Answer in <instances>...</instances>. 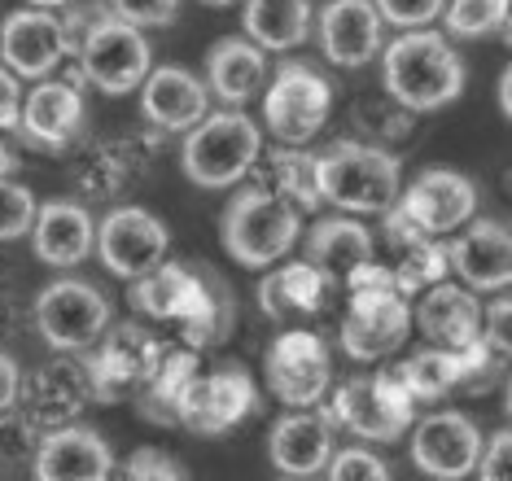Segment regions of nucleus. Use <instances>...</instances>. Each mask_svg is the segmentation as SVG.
Returning a JSON list of instances; mask_svg holds the SVG:
<instances>
[{"label": "nucleus", "mask_w": 512, "mask_h": 481, "mask_svg": "<svg viewBox=\"0 0 512 481\" xmlns=\"http://www.w3.org/2000/svg\"><path fill=\"white\" fill-rule=\"evenodd\" d=\"M381 84L394 105L412 114H434L464 92V62L447 35L412 27L381 53Z\"/></svg>", "instance_id": "obj_1"}, {"label": "nucleus", "mask_w": 512, "mask_h": 481, "mask_svg": "<svg viewBox=\"0 0 512 481\" xmlns=\"http://www.w3.org/2000/svg\"><path fill=\"white\" fill-rule=\"evenodd\" d=\"M311 184L320 202L346 215H386L399 202V158L381 145L342 140L324 158H311Z\"/></svg>", "instance_id": "obj_2"}, {"label": "nucleus", "mask_w": 512, "mask_h": 481, "mask_svg": "<svg viewBox=\"0 0 512 481\" xmlns=\"http://www.w3.org/2000/svg\"><path fill=\"white\" fill-rule=\"evenodd\" d=\"M346 285H351V307L342 320V350L359 363L394 355L412 333L407 293L394 289V276L381 272L377 263L355 267Z\"/></svg>", "instance_id": "obj_3"}, {"label": "nucleus", "mask_w": 512, "mask_h": 481, "mask_svg": "<svg viewBox=\"0 0 512 481\" xmlns=\"http://www.w3.org/2000/svg\"><path fill=\"white\" fill-rule=\"evenodd\" d=\"M298 237H302L298 206L272 189H241L228 202L224 219H219L224 250L232 254V263L250 267V272L276 267L298 245Z\"/></svg>", "instance_id": "obj_4"}, {"label": "nucleus", "mask_w": 512, "mask_h": 481, "mask_svg": "<svg viewBox=\"0 0 512 481\" xmlns=\"http://www.w3.org/2000/svg\"><path fill=\"white\" fill-rule=\"evenodd\" d=\"M259 149H263V132L250 114L219 110L189 127L180 149V167L197 189H232L259 162Z\"/></svg>", "instance_id": "obj_5"}, {"label": "nucleus", "mask_w": 512, "mask_h": 481, "mask_svg": "<svg viewBox=\"0 0 512 481\" xmlns=\"http://www.w3.org/2000/svg\"><path fill=\"white\" fill-rule=\"evenodd\" d=\"M79 53V70L97 92L106 97H127L145 84V75L154 70V57H149V40L141 35V27L132 22L101 14L88 22V31L79 35L75 44Z\"/></svg>", "instance_id": "obj_6"}, {"label": "nucleus", "mask_w": 512, "mask_h": 481, "mask_svg": "<svg viewBox=\"0 0 512 481\" xmlns=\"http://www.w3.org/2000/svg\"><path fill=\"white\" fill-rule=\"evenodd\" d=\"M329 416L368 442H399L416 420V398L403 390L394 372H372V377H351L337 385Z\"/></svg>", "instance_id": "obj_7"}, {"label": "nucleus", "mask_w": 512, "mask_h": 481, "mask_svg": "<svg viewBox=\"0 0 512 481\" xmlns=\"http://www.w3.org/2000/svg\"><path fill=\"white\" fill-rule=\"evenodd\" d=\"M110 302L101 289L84 280H53L36 298V328L57 355H75V350L97 346L110 333Z\"/></svg>", "instance_id": "obj_8"}, {"label": "nucleus", "mask_w": 512, "mask_h": 481, "mask_svg": "<svg viewBox=\"0 0 512 481\" xmlns=\"http://www.w3.org/2000/svg\"><path fill=\"white\" fill-rule=\"evenodd\" d=\"M329 105H333L329 79L307 62H289L276 70L272 88L263 97V123L281 145H307L329 123Z\"/></svg>", "instance_id": "obj_9"}, {"label": "nucleus", "mask_w": 512, "mask_h": 481, "mask_svg": "<svg viewBox=\"0 0 512 481\" xmlns=\"http://www.w3.org/2000/svg\"><path fill=\"white\" fill-rule=\"evenodd\" d=\"M92 250L101 254L106 272H114L119 280H136V276L154 272L158 263H167L171 232L145 206H119L92 232Z\"/></svg>", "instance_id": "obj_10"}, {"label": "nucleus", "mask_w": 512, "mask_h": 481, "mask_svg": "<svg viewBox=\"0 0 512 481\" xmlns=\"http://www.w3.org/2000/svg\"><path fill=\"white\" fill-rule=\"evenodd\" d=\"M263 377H267V390L281 398L285 407H316L333 381V363L316 333L289 328V333H281L267 346Z\"/></svg>", "instance_id": "obj_11"}, {"label": "nucleus", "mask_w": 512, "mask_h": 481, "mask_svg": "<svg viewBox=\"0 0 512 481\" xmlns=\"http://www.w3.org/2000/svg\"><path fill=\"white\" fill-rule=\"evenodd\" d=\"M394 210L412 224L421 237H442V232H456L460 224H469L477 210V189L464 171L451 167H429L416 175V184L407 189Z\"/></svg>", "instance_id": "obj_12"}, {"label": "nucleus", "mask_w": 512, "mask_h": 481, "mask_svg": "<svg viewBox=\"0 0 512 481\" xmlns=\"http://www.w3.org/2000/svg\"><path fill=\"white\" fill-rule=\"evenodd\" d=\"M246 412H254V381L241 368L193 372L180 390L176 425L193 433H228Z\"/></svg>", "instance_id": "obj_13"}, {"label": "nucleus", "mask_w": 512, "mask_h": 481, "mask_svg": "<svg viewBox=\"0 0 512 481\" xmlns=\"http://www.w3.org/2000/svg\"><path fill=\"white\" fill-rule=\"evenodd\" d=\"M412 464L434 481H464L482 455V433L464 412H434L412 420Z\"/></svg>", "instance_id": "obj_14"}, {"label": "nucleus", "mask_w": 512, "mask_h": 481, "mask_svg": "<svg viewBox=\"0 0 512 481\" xmlns=\"http://www.w3.org/2000/svg\"><path fill=\"white\" fill-rule=\"evenodd\" d=\"M0 57L5 70L22 79H49L66 57V31L53 9H18L0 22Z\"/></svg>", "instance_id": "obj_15"}, {"label": "nucleus", "mask_w": 512, "mask_h": 481, "mask_svg": "<svg viewBox=\"0 0 512 481\" xmlns=\"http://www.w3.org/2000/svg\"><path fill=\"white\" fill-rule=\"evenodd\" d=\"M36 481H110V442L88 425H57L36 442Z\"/></svg>", "instance_id": "obj_16"}, {"label": "nucleus", "mask_w": 512, "mask_h": 481, "mask_svg": "<svg viewBox=\"0 0 512 481\" xmlns=\"http://www.w3.org/2000/svg\"><path fill=\"white\" fill-rule=\"evenodd\" d=\"M84 127V97H79L75 84H62V79H36V88L22 97L18 110V132L31 140L36 149H66Z\"/></svg>", "instance_id": "obj_17"}, {"label": "nucleus", "mask_w": 512, "mask_h": 481, "mask_svg": "<svg viewBox=\"0 0 512 481\" xmlns=\"http://www.w3.org/2000/svg\"><path fill=\"white\" fill-rule=\"evenodd\" d=\"M447 267L473 293H504L512 280V237L499 219H477L460 241L447 245Z\"/></svg>", "instance_id": "obj_18"}, {"label": "nucleus", "mask_w": 512, "mask_h": 481, "mask_svg": "<svg viewBox=\"0 0 512 481\" xmlns=\"http://www.w3.org/2000/svg\"><path fill=\"white\" fill-rule=\"evenodd\" d=\"M320 49L333 66L359 70L381 53V14L372 0H329L320 14Z\"/></svg>", "instance_id": "obj_19"}, {"label": "nucleus", "mask_w": 512, "mask_h": 481, "mask_svg": "<svg viewBox=\"0 0 512 481\" xmlns=\"http://www.w3.org/2000/svg\"><path fill=\"white\" fill-rule=\"evenodd\" d=\"M267 455L285 477H316L333 455V425L329 416L311 412V407H294L281 416L267 433Z\"/></svg>", "instance_id": "obj_20"}, {"label": "nucleus", "mask_w": 512, "mask_h": 481, "mask_svg": "<svg viewBox=\"0 0 512 481\" xmlns=\"http://www.w3.org/2000/svg\"><path fill=\"white\" fill-rule=\"evenodd\" d=\"M141 110L145 119L162 127V132H189L197 119L211 110V92L206 84L184 66H158L141 84Z\"/></svg>", "instance_id": "obj_21"}, {"label": "nucleus", "mask_w": 512, "mask_h": 481, "mask_svg": "<svg viewBox=\"0 0 512 481\" xmlns=\"http://www.w3.org/2000/svg\"><path fill=\"white\" fill-rule=\"evenodd\" d=\"M412 324L425 333V342H434L442 350H469L482 337V302L473 298V289L460 285H429V293L416 302Z\"/></svg>", "instance_id": "obj_22"}, {"label": "nucleus", "mask_w": 512, "mask_h": 481, "mask_svg": "<svg viewBox=\"0 0 512 481\" xmlns=\"http://www.w3.org/2000/svg\"><path fill=\"white\" fill-rule=\"evenodd\" d=\"M92 215L79 202L53 197V202L36 206V224H31V245L36 258L49 267H79L92 254Z\"/></svg>", "instance_id": "obj_23"}, {"label": "nucleus", "mask_w": 512, "mask_h": 481, "mask_svg": "<svg viewBox=\"0 0 512 481\" xmlns=\"http://www.w3.org/2000/svg\"><path fill=\"white\" fill-rule=\"evenodd\" d=\"M88 403H92L88 363H75V359H53L49 368H40L27 385V416L49 429L71 425Z\"/></svg>", "instance_id": "obj_24"}, {"label": "nucleus", "mask_w": 512, "mask_h": 481, "mask_svg": "<svg viewBox=\"0 0 512 481\" xmlns=\"http://www.w3.org/2000/svg\"><path fill=\"white\" fill-rule=\"evenodd\" d=\"M263 79H267V57L259 44L241 40V35H224V40L211 44V53H206V84H211V92L228 110L246 105L263 88Z\"/></svg>", "instance_id": "obj_25"}, {"label": "nucleus", "mask_w": 512, "mask_h": 481, "mask_svg": "<svg viewBox=\"0 0 512 481\" xmlns=\"http://www.w3.org/2000/svg\"><path fill=\"white\" fill-rule=\"evenodd\" d=\"M307 263L324 280H351L355 267L372 263V232L359 219L333 215L307 232Z\"/></svg>", "instance_id": "obj_26"}, {"label": "nucleus", "mask_w": 512, "mask_h": 481, "mask_svg": "<svg viewBox=\"0 0 512 481\" xmlns=\"http://www.w3.org/2000/svg\"><path fill=\"white\" fill-rule=\"evenodd\" d=\"M241 31L263 53H285L311 40V0H246Z\"/></svg>", "instance_id": "obj_27"}, {"label": "nucleus", "mask_w": 512, "mask_h": 481, "mask_svg": "<svg viewBox=\"0 0 512 481\" xmlns=\"http://www.w3.org/2000/svg\"><path fill=\"white\" fill-rule=\"evenodd\" d=\"M324 280L311 263H285L259 280V307L267 320H294L324 302Z\"/></svg>", "instance_id": "obj_28"}, {"label": "nucleus", "mask_w": 512, "mask_h": 481, "mask_svg": "<svg viewBox=\"0 0 512 481\" xmlns=\"http://www.w3.org/2000/svg\"><path fill=\"white\" fill-rule=\"evenodd\" d=\"M438 18L447 40H486L495 31L508 35V0H451Z\"/></svg>", "instance_id": "obj_29"}, {"label": "nucleus", "mask_w": 512, "mask_h": 481, "mask_svg": "<svg viewBox=\"0 0 512 481\" xmlns=\"http://www.w3.org/2000/svg\"><path fill=\"white\" fill-rule=\"evenodd\" d=\"M442 272H447V245H434V241H416L403 250V263L394 267V289L399 293H416V289H429L438 285Z\"/></svg>", "instance_id": "obj_30"}, {"label": "nucleus", "mask_w": 512, "mask_h": 481, "mask_svg": "<svg viewBox=\"0 0 512 481\" xmlns=\"http://www.w3.org/2000/svg\"><path fill=\"white\" fill-rule=\"evenodd\" d=\"M36 442H40V425L27 412H14V407L0 412V464L5 468L27 464L36 455Z\"/></svg>", "instance_id": "obj_31"}, {"label": "nucleus", "mask_w": 512, "mask_h": 481, "mask_svg": "<svg viewBox=\"0 0 512 481\" xmlns=\"http://www.w3.org/2000/svg\"><path fill=\"white\" fill-rule=\"evenodd\" d=\"M36 197H31L27 184L0 180V241H18L27 237L31 224H36Z\"/></svg>", "instance_id": "obj_32"}, {"label": "nucleus", "mask_w": 512, "mask_h": 481, "mask_svg": "<svg viewBox=\"0 0 512 481\" xmlns=\"http://www.w3.org/2000/svg\"><path fill=\"white\" fill-rule=\"evenodd\" d=\"M329 481H390V468L364 447H346L329 455Z\"/></svg>", "instance_id": "obj_33"}, {"label": "nucleus", "mask_w": 512, "mask_h": 481, "mask_svg": "<svg viewBox=\"0 0 512 481\" xmlns=\"http://www.w3.org/2000/svg\"><path fill=\"white\" fill-rule=\"evenodd\" d=\"M106 5H110L114 18H123V22H132V27L145 31V27H171L180 0H106Z\"/></svg>", "instance_id": "obj_34"}, {"label": "nucleus", "mask_w": 512, "mask_h": 481, "mask_svg": "<svg viewBox=\"0 0 512 481\" xmlns=\"http://www.w3.org/2000/svg\"><path fill=\"white\" fill-rule=\"evenodd\" d=\"M127 481H189V473L180 468L176 455L158 447H141L127 460Z\"/></svg>", "instance_id": "obj_35"}, {"label": "nucleus", "mask_w": 512, "mask_h": 481, "mask_svg": "<svg viewBox=\"0 0 512 481\" xmlns=\"http://www.w3.org/2000/svg\"><path fill=\"white\" fill-rule=\"evenodd\" d=\"M372 5H377L381 22H394V27L412 31V27H429V22L442 14L447 0H372Z\"/></svg>", "instance_id": "obj_36"}, {"label": "nucleus", "mask_w": 512, "mask_h": 481, "mask_svg": "<svg viewBox=\"0 0 512 481\" xmlns=\"http://www.w3.org/2000/svg\"><path fill=\"white\" fill-rule=\"evenodd\" d=\"M508 464H512V433L499 429L495 438H491V447L477 455V468H473V473L482 477V481H508Z\"/></svg>", "instance_id": "obj_37"}, {"label": "nucleus", "mask_w": 512, "mask_h": 481, "mask_svg": "<svg viewBox=\"0 0 512 481\" xmlns=\"http://www.w3.org/2000/svg\"><path fill=\"white\" fill-rule=\"evenodd\" d=\"M18 110H22L18 75L0 66V132H18Z\"/></svg>", "instance_id": "obj_38"}, {"label": "nucleus", "mask_w": 512, "mask_h": 481, "mask_svg": "<svg viewBox=\"0 0 512 481\" xmlns=\"http://www.w3.org/2000/svg\"><path fill=\"white\" fill-rule=\"evenodd\" d=\"M18 394H22V372H18L14 355H5V350H0V412H5V407H14Z\"/></svg>", "instance_id": "obj_39"}, {"label": "nucleus", "mask_w": 512, "mask_h": 481, "mask_svg": "<svg viewBox=\"0 0 512 481\" xmlns=\"http://www.w3.org/2000/svg\"><path fill=\"white\" fill-rule=\"evenodd\" d=\"M499 114H512V70L499 75Z\"/></svg>", "instance_id": "obj_40"}, {"label": "nucleus", "mask_w": 512, "mask_h": 481, "mask_svg": "<svg viewBox=\"0 0 512 481\" xmlns=\"http://www.w3.org/2000/svg\"><path fill=\"white\" fill-rule=\"evenodd\" d=\"M14 167H18V158L9 154V145H0V180H9V175H14Z\"/></svg>", "instance_id": "obj_41"}, {"label": "nucleus", "mask_w": 512, "mask_h": 481, "mask_svg": "<svg viewBox=\"0 0 512 481\" xmlns=\"http://www.w3.org/2000/svg\"><path fill=\"white\" fill-rule=\"evenodd\" d=\"M27 5H31V9H66L71 0H27Z\"/></svg>", "instance_id": "obj_42"}, {"label": "nucleus", "mask_w": 512, "mask_h": 481, "mask_svg": "<svg viewBox=\"0 0 512 481\" xmlns=\"http://www.w3.org/2000/svg\"><path fill=\"white\" fill-rule=\"evenodd\" d=\"M202 5H211V9H228V5H237V0H202Z\"/></svg>", "instance_id": "obj_43"}, {"label": "nucleus", "mask_w": 512, "mask_h": 481, "mask_svg": "<svg viewBox=\"0 0 512 481\" xmlns=\"http://www.w3.org/2000/svg\"><path fill=\"white\" fill-rule=\"evenodd\" d=\"M289 481H316V477H289Z\"/></svg>", "instance_id": "obj_44"}]
</instances>
